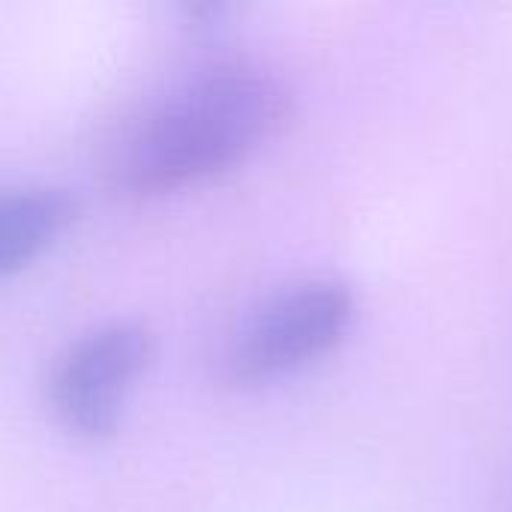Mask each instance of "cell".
Returning <instances> with one entry per match:
<instances>
[{
	"instance_id": "obj_3",
	"label": "cell",
	"mask_w": 512,
	"mask_h": 512,
	"mask_svg": "<svg viewBox=\"0 0 512 512\" xmlns=\"http://www.w3.org/2000/svg\"><path fill=\"white\" fill-rule=\"evenodd\" d=\"M150 351L153 339L141 324H108L81 336L51 372L48 396L57 420L81 438L111 435Z\"/></svg>"
},
{
	"instance_id": "obj_1",
	"label": "cell",
	"mask_w": 512,
	"mask_h": 512,
	"mask_svg": "<svg viewBox=\"0 0 512 512\" xmlns=\"http://www.w3.org/2000/svg\"><path fill=\"white\" fill-rule=\"evenodd\" d=\"M291 117L288 84L258 63L210 66L147 108L105 162L129 198H156L210 180L273 141Z\"/></svg>"
},
{
	"instance_id": "obj_2",
	"label": "cell",
	"mask_w": 512,
	"mask_h": 512,
	"mask_svg": "<svg viewBox=\"0 0 512 512\" xmlns=\"http://www.w3.org/2000/svg\"><path fill=\"white\" fill-rule=\"evenodd\" d=\"M357 297L339 279H306L264 300L234 333L225 375L234 384H261L291 375L330 354L351 330Z\"/></svg>"
},
{
	"instance_id": "obj_4",
	"label": "cell",
	"mask_w": 512,
	"mask_h": 512,
	"mask_svg": "<svg viewBox=\"0 0 512 512\" xmlns=\"http://www.w3.org/2000/svg\"><path fill=\"white\" fill-rule=\"evenodd\" d=\"M78 204L63 189H0V279L36 261L75 219Z\"/></svg>"
}]
</instances>
